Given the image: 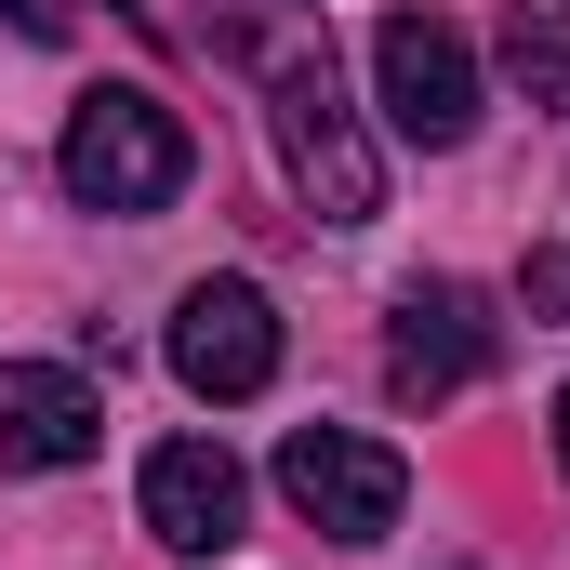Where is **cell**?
I'll return each mask as SVG.
<instances>
[{"label": "cell", "instance_id": "obj_1", "mask_svg": "<svg viewBox=\"0 0 570 570\" xmlns=\"http://www.w3.org/2000/svg\"><path fill=\"white\" fill-rule=\"evenodd\" d=\"M266 120H279V159H292V186H305L318 226H372V213H385V159L358 134V107L332 94V40H318V27L266 67Z\"/></svg>", "mask_w": 570, "mask_h": 570}, {"label": "cell", "instance_id": "obj_2", "mask_svg": "<svg viewBox=\"0 0 570 570\" xmlns=\"http://www.w3.org/2000/svg\"><path fill=\"white\" fill-rule=\"evenodd\" d=\"M53 173H67V199H80V213H159V199H186L199 146H186V120H173L159 94L107 80V94H80V107H67Z\"/></svg>", "mask_w": 570, "mask_h": 570}, {"label": "cell", "instance_id": "obj_3", "mask_svg": "<svg viewBox=\"0 0 570 570\" xmlns=\"http://www.w3.org/2000/svg\"><path fill=\"white\" fill-rule=\"evenodd\" d=\"M279 491H292L305 531H332V544H385L399 504H412V464H399L385 438H358V425H292L279 438Z\"/></svg>", "mask_w": 570, "mask_h": 570}, {"label": "cell", "instance_id": "obj_4", "mask_svg": "<svg viewBox=\"0 0 570 570\" xmlns=\"http://www.w3.org/2000/svg\"><path fill=\"white\" fill-rule=\"evenodd\" d=\"M173 385L186 399H266L279 385V305L253 279H186V305H173Z\"/></svg>", "mask_w": 570, "mask_h": 570}, {"label": "cell", "instance_id": "obj_5", "mask_svg": "<svg viewBox=\"0 0 570 570\" xmlns=\"http://www.w3.org/2000/svg\"><path fill=\"white\" fill-rule=\"evenodd\" d=\"M372 80H385L399 146H464V134H478V53H464V27L385 13V27H372Z\"/></svg>", "mask_w": 570, "mask_h": 570}, {"label": "cell", "instance_id": "obj_6", "mask_svg": "<svg viewBox=\"0 0 570 570\" xmlns=\"http://www.w3.org/2000/svg\"><path fill=\"white\" fill-rule=\"evenodd\" d=\"M107 451V399L67 358H0V478H67Z\"/></svg>", "mask_w": 570, "mask_h": 570}, {"label": "cell", "instance_id": "obj_7", "mask_svg": "<svg viewBox=\"0 0 570 570\" xmlns=\"http://www.w3.org/2000/svg\"><path fill=\"white\" fill-rule=\"evenodd\" d=\"M146 531H159L173 558H226V544L253 531L239 451H226V438H159V451H146Z\"/></svg>", "mask_w": 570, "mask_h": 570}, {"label": "cell", "instance_id": "obj_8", "mask_svg": "<svg viewBox=\"0 0 570 570\" xmlns=\"http://www.w3.org/2000/svg\"><path fill=\"white\" fill-rule=\"evenodd\" d=\"M491 358H504V332H491V305H478L464 279H412L399 292V332H385L399 399H464Z\"/></svg>", "mask_w": 570, "mask_h": 570}, {"label": "cell", "instance_id": "obj_9", "mask_svg": "<svg viewBox=\"0 0 570 570\" xmlns=\"http://www.w3.org/2000/svg\"><path fill=\"white\" fill-rule=\"evenodd\" d=\"M504 80L531 94V120H570V0H518L504 13Z\"/></svg>", "mask_w": 570, "mask_h": 570}, {"label": "cell", "instance_id": "obj_10", "mask_svg": "<svg viewBox=\"0 0 570 570\" xmlns=\"http://www.w3.org/2000/svg\"><path fill=\"white\" fill-rule=\"evenodd\" d=\"M305 27H318L305 0H199V13H186V40H199V53H226V67H279Z\"/></svg>", "mask_w": 570, "mask_h": 570}, {"label": "cell", "instance_id": "obj_11", "mask_svg": "<svg viewBox=\"0 0 570 570\" xmlns=\"http://www.w3.org/2000/svg\"><path fill=\"white\" fill-rule=\"evenodd\" d=\"M518 305H531V318H558V332H570V253H558V239H544V253L518 266Z\"/></svg>", "mask_w": 570, "mask_h": 570}, {"label": "cell", "instance_id": "obj_12", "mask_svg": "<svg viewBox=\"0 0 570 570\" xmlns=\"http://www.w3.org/2000/svg\"><path fill=\"white\" fill-rule=\"evenodd\" d=\"M0 27H13V40H67V27H80V0H0Z\"/></svg>", "mask_w": 570, "mask_h": 570}, {"label": "cell", "instance_id": "obj_13", "mask_svg": "<svg viewBox=\"0 0 570 570\" xmlns=\"http://www.w3.org/2000/svg\"><path fill=\"white\" fill-rule=\"evenodd\" d=\"M558 464H570V385H558Z\"/></svg>", "mask_w": 570, "mask_h": 570}]
</instances>
